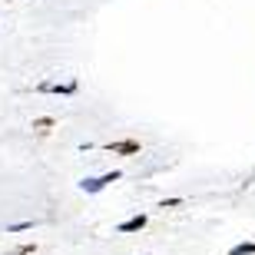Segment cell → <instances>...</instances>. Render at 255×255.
<instances>
[{"instance_id": "6da1fadb", "label": "cell", "mask_w": 255, "mask_h": 255, "mask_svg": "<svg viewBox=\"0 0 255 255\" xmlns=\"http://www.w3.org/2000/svg\"><path fill=\"white\" fill-rule=\"evenodd\" d=\"M123 179V172L113 169V172H103V176H86V179H80V189L86 192V196H96V192H103L106 186H113V182Z\"/></svg>"}, {"instance_id": "7a4b0ae2", "label": "cell", "mask_w": 255, "mask_h": 255, "mask_svg": "<svg viewBox=\"0 0 255 255\" xmlns=\"http://www.w3.org/2000/svg\"><path fill=\"white\" fill-rule=\"evenodd\" d=\"M76 90H80L76 80H66V83H50V80H43V83L37 86V93H60V96H73Z\"/></svg>"}, {"instance_id": "3957f363", "label": "cell", "mask_w": 255, "mask_h": 255, "mask_svg": "<svg viewBox=\"0 0 255 255\" xmlns=\"http://www.w3.org/2000/svg\"><path fill=\"white\" fill-rule=\"evenodd\" d=\"M139 142L136 139H116V142H106V152H113V156H139Z\"/></svg>"}, {"instance_id": "277c9868", "label": "cell", "mask_w": 255, "mask_h": 255, "mask_svg": "<svg viewBox=\"0 0 255 255\" xmlns=\"http://www.w3.org/2000/svg\"><path fill=\"white\" fill-rule=\"evenodd\" d=\"M146 222H149V216H132V219H126V222H120V226H116V232H120V236H129V232H142V229H146Z\"/></svg>"}, {"instance_id": "5b68a950", "label": "cell", "mask_w": 255, "mask_h": 255, "mask_svg": "<svg viewBox=\"0 0 255 255\" xmlns=\"http://www.w3.org/2000/svg\"><path fill=\"white\" fill-rule=\"evenodd\" d=\"M53 126H57V120H53V116H40V120H33V123H30V129H37V132H50Z\"/></svg>"}, {"instance_id": "8992f818", "label": "cell", "mask_w": 255, "mask_h": 255, "mask_svg": "<svg viewBox=\"0 0 255 255\" xmlns=\"http://www.w3.org/2000/svg\"><path fill=\"white\" fill-rule=\"evenodd\" d=\"M229 255H255V242H239L229 249Z\"/></svg>"}, {"instance_id": "52a82bcc", "label": "cell", "mask_w": 255, "mask_h": 255, "mask_svg": "<svg viewBox=\"0 0 255 255\" xmlns=\"http://www.w3.org/2000/svg\"><path fill=\"white\" fill-rule=\"evenodd\" d=\"M30 229H37V219H27V222H13V226H7V232H30Z\"/></svg>"}, {"instance_id": "ba28073f", "label": "cell", "mask_w": 255, "mask_h": 255, "mask_svg": "<svg viewBox=\"0 0 255 255\" xmlns=\"http://www.w3.org/2000/svg\"><path fill=\"white\" fill-rule=\"evenodd\" d=\"M33 252H37V242H23V246H17L10 255H33Z\"/></svg>"}, {"instance_id": "9c48e42d", "label": "cell", "mask_w": 255, "mask_h": 255, "mask_svg": "<svg viewBox=\"0 0 255 255\" xmlns=\"http://www.w3.org/2000/svg\"><path fill=\"white\" fill-rule=\"evenodd\" d=\"M179 202H182V199H162L159 209H172V206H179Z\"/></svg>"}]
</instances>
